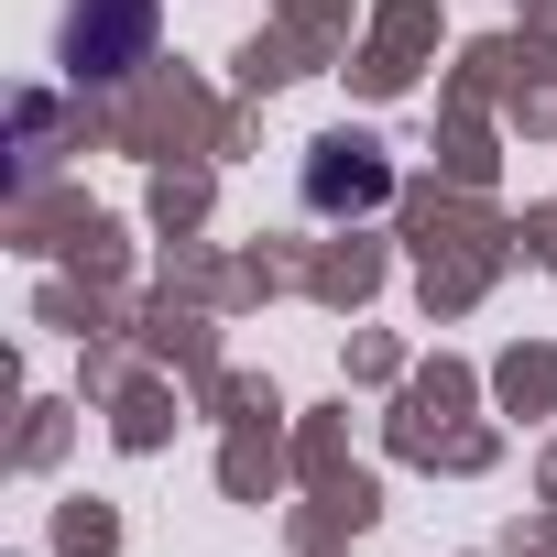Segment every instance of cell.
<instances>
[{
  "instance_id": "1",
  "label": "cell",
  "mask_w": 557,
  "mask_h": 557,
  "mask_svg": "<svg viewBox=\"0 0 557 557\" xmlns=\"http://www.w3.org/2000/svg\"><path fill=\"white\" fill-rule=\"evenodd\" d=\"M153 45V0H77L66 12V66L77 77H132Z\"/></svg>"
},
{
  "instance_id": "2",
  "label": "cell",
  "mask_w": 557,
  "mask_h": 557,
  "mask_svg": "<svg viewBox=\"0 0 557 557\" xmlns=\"http://www.w3.org/2000/svg\"><path fill=\"white\" fill-rule=\"evenodd\" d=\"M339 197H361V208L383 197V164L361 143H329V164H318V208H339Z\"/></svg>"
}]
</instances>
